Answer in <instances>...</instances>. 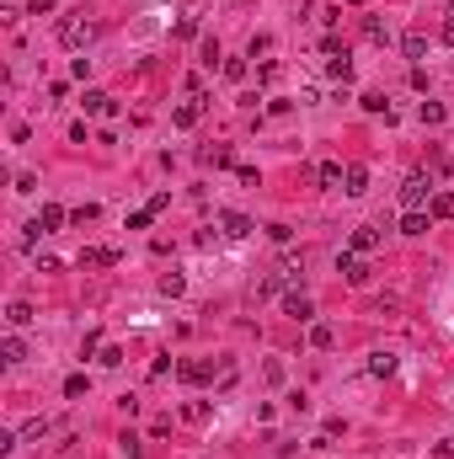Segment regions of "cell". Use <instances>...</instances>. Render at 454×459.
<instances>
[{
	"mask_svg": "<svg viewBox=\"0 0 454 459\" xmlns=\"http://www.w3.org/2000/svg\"><path fill=\"white\" fill-rule=\"evenodd\" d=\"M428 225H433V214H422V208H407V214H401V235H428Z\"/></svg>",
	"mask_w": 454,
	"mask_h": 459,
	"instance_id": "8fae6325",
	"label": "cell"
},
{
	"mask_svg": "<svg viewBox=\"0 0 454 459\" xmlns=\"http://www.w3.org/2000/svg\"><path fill=\"white\" fill-rule=\"evenodd\" d=\"M326 75H332V81H353V59H347V54H326Z\"/></svg>",
	"mask_w": 454,
	"mask_h": 459,
	"instance_id": "5bb4252c",
	"label": "cell"
},
{
	"mask_svg": "<svg viewBox=\"0 0 454 459\" xmlns=\"http://www.w3.org/2000/svg\"><path fill=\"white\" fill-rule=\"evenodd\" d=\"M428 214H433V219H454V193H449V187H443V193H433Z\"/></svg>",
	"mask_w": 454,
	"mask_h": 459,
	"instance_id": "ac0fdd59",
	"label": "cell"
},
{
	"mask_svg": "<svg viewBox=\"0 0 454 459\" xmlns=\"http://www.w3.org/2000/svg\"><path fill=\"white\" fill-rule=\"evenodd\" d=\"M48 433H54V422H48V417H33V422L22 427V438H27V443H33V438H48Z\"/></svg>",
	"mask_w": 454,
	"mask_h": 459,
	"instance_id": "603a6c76",
	"label": "cell"
},
{
	"mask_svg": "<svg viewBox=\"0 0 454 459\" xmlns=\"http://www.w3.org/2000/svg\"><path fill=\"white\" fill-rule=\"evenodd\" d=\"M171 369V352H156V363H150V379H161Z\"/></svg>",
	"mask_w": 454,
	"mask_h": 459,
	"instance_id": "74e56055",
	"label": "cell"
},
{
	"mask_svg": "<svg viewBox=\"0 0 454 459\" xmlns=\"http://www.w3.org/2000/svg\"><path fill=\"white\" fill-rule=\"evenodd\" d=\"M182 417H187V422H209V406H204V400H192V406L182 411Z\"/></svg>",
	"mask_w": 454,
	"mask_h": 459,
	"instance_id": "d590c367",
	"label": "cell"
},
{
	"mask_svg": "<svg viewBox=\"0 0 454 459\" xmlns=\"http://www.w3.org/2000/svg\"><path fill=\"white\" fill-rule=\"evenodd\" d=\"M337 273H342L347 283H369V273H374V267L363 262L359 251H342V256H337Z\"/></svg>",
	"mask_w": 454,
	"mask_h": 459,
	"instance_id": "3957f363",
	"label": "cell"
},
{
	"mask_svg": "<svg viewBox=\"0 0 454 459\" xmlns=\"http://www.w3.org/2000/svg\"><path fill=\"white\" fill-rule=\"evenodd\" d=\"M417 118L428 123V129H438V123H443V102H422V107H417Z\"/></svg>",
	"mask_w": 454,
	"mask_h": 459,
	"instance_id": "7402d4cb",
	"label": "cell"
},
{
	"mask_svg": "<svg viewBox=\"0 0 454 459\" xmlns=\"http://www.w3.org/2000/svg\"><path fill=\"white\" fill-rule=\"evenodd\" d=\"M86 112H96V118H112V112H118V102H112L107 91H86Z\"/></svg>",
	"mask_w": 454,
	"mask_h": 459,
	"instance_id": "4fadbf2b",
	"label": "cell"
},
{
	"mask_svg": "<svg viewBox=\"0 0 454 459\" xmlns=\"http://www.w3.org/2000/svg\"><path fill=\"white\" fill-rule=\"evenodd\" d=\"M401 54H407V59H422V54H428V32H417V27H412V32L401 37Z\"/></svg>",
	"mask_w": 454,
	"mask_h": 459,
	"instance_id": "e0dca14e",
	"label": "cell"
},
{
	"mask_svg": "<svg viewBox=\"0 0 454 459\" xmlns=\"http://www.w3.org/2000/svg\"><path fill=\"white\" fill-rule=\"evenodd\" d=\"M369 374H374V379H390V374H395V352H385V347L369 352Z\"/></svg>",
	"mask_w": 454,
	"mask_h": 459,
	"instance_id": "2e32d148",
	"label": "cell"
},
{
	"mask_svg": "<svg viewBox=\"0 0 454 459\" xmlns=\"http://www.w3.org/2000/svg\"><path fill=\"white\" fill-rule=\"evenodd\" d=\"M284 315H289V321H299V326H305V321H315V304L305 299V294H284Z\"/></svg>",
	"mask_w": 454,
	"mask_h": 459,
	"instance_id": "52a82bcc",
	"label": "cell"
},
{
	"mask_svg": "<svg viewBox=\"0 0 454 459\" xmlns=\"http://www.w3.org/2000/svg\"><path fill=\"white\" fill-rule=\"evenodd\" d=\"M380 241H385V235H380L374 225H359V230H353V241H347V251L369 256V251H380Z\"/></svg>",
	"mask_w": 454,
	"mask_h": 459,
	"instance_id": "277c9868",
	"label": "cell"
},
{
	"mask_svg": "<svg viewBox=\"0 0 454 459\" xmlns=\"http://www.w3.org/2000/svg\"><path fill=\"white\" fill-rule=\"evenodd\" d=\"M118 256H123V251H112V246H86L75 262H81V273H86V267H112Z\"/></svg>",
	"mask_w": 454,
	"mask_h": 459,
	"instance_id": "8992f818",
	"label": "cell"
},
{
	"mask_svg": "<svg viewBox=\"0 0 454 459\" xmlns=\"http://www.w3.org/2000/svg\"><path fill=\"white\" fill-rule=\"evenodd\" d=\"M262 54H273V37H267V32H257V37L246 43V59H262Z\"/></svg>",
	"mask_w": 454,
	"mask_h": 459,
	"instance_id": "d4e9b609",
	"label": "cell"
},
{
	"mask_svg": "<svg viewBox=\"0 0 454 459\" xmlns=\"http://www.w3.org/2000/svg\"><path fill=\"white\" fill-rule=\"evenodd\" d=\"M204 91H198V97H187V102H182V107L177 112H171V123H177V129H192V123H198V118H204Z\"/></svg>",
	"mask_w": 454,
	"mask_h": 459,
	"instance_id": "5b68a950",
	"label": "cell"
},
{
	"mask_svg": "<svg viewBox=\"0 0 454 459\" xmlns=\"http://www.w3.org/2000/svg\"><path fill=\"white\" fill-rule=\"evenodd\" d=\"M27 11H33V16H54V0H33Z\"/></svg>",
	"mask_w": 454,
	"mask_h": 459,
	"instance_id": "f35d334b",
	"label": "cell"
},
{
	"mask_svg": "<svg viewBox=\"0 0 454 459\" xmlns=\"http://www.w3.org/2000/svg\"><path fill=\"white\" fill-rule=\"evenodd\" d=\"M0 358H6V363H22V358H27L22 337H6V342H0Z\"/></svg>",
	"mask_w": 454,
	"mask_h": 459,
	"instance_id": "44dd1931",
	"label": "cell"
},
{
	"mask_svg": "<svg viewBox=\"0 0 454 459\" xmlns=\"http://www.w3.org/2000/svg\"><path fill=\"white\" fill-rule=\"evenodd\" d=\"M342 177H347L342 160H321V166H315V181H321V187H337V193H342Z\"/></svg>",
	"mask_w": 454,
	"mask_h": 459,
	"instance_id": "ba28073f",
	"label": "cell"
},
{
	"mask_svg": "<svg viewBox=\"0 0 454 459\" xmlns=\"http://www.w3.org/2000/svg\"><path fill=\"white\" fill-rule=\"evenodd\" d=\"M219 230H225L230 241H246V235H251V230H257V225H251L246 214H219Z\"/></svg>",
	"mask_w": 454,
	"mask_h": 459,
	"instance_id": "9c48e42d",
	"label": "cell"
},
{
	"mask_svg": "<svg viewBox=\"0 0 454 459\" xmlns=\"http://www.w3.org/2000/svg\"><path fill=\"white\" fill-rule=\"evenodd\" d=\"M37 225H43L48 235H54V230H64V225H70V214H64L59 203H43V214H37Z\"/></svg>",
	"mask_w": 454,
	"mask_h": 459,
	"instance_id": "9a60e30c",
	"label": "cell"
},
{
	"mask_svg": "<svg viewBox=\"0 0 454 459\" xmlns=\"http://www.w3.org/2000/svg\"><path fill=\"white\" fill-rule=\"evenodd\" d=\"M332 342H337V331H332V326H310V347H321V352H326Z\"/></svg>",
	"mask_w": 454,
	"mask_h": 459,
	"instance_id": "4dcf8cb0",
	"label": "cell"
},
{
	"mask_svg": "<svg viewBox=\"0 0 454 459\" xmlns=\"http://www.w3.org/2000/svg\"><path fill=\"white\" fill-rule=\"evenodd\" d=\"M289 235H294V230H289V225H267V241H278V246H289Z\"/></svg>",
	"mask_w": 454,
	"mask_h": 459,
	"instance_id": "8d00e7d4",
	"label": "cell"
},
{
	"mask_svg": "<svg viewBox=\"0 0 454 459\" xmlns=\"http://www.w3.org/2000/svg\"><path fill=\"white\" fill-rule=\"evenodd\" d=\"M428 198H433V181H428V171H412V177L401 181V203H407V208H422Z\"/></svg>",
	"mask_w": 454,
	"mask_h": 459,
	"instance_id": "7a4b0ae2",
	"label": "cell"
},
{
	"mask_svg": "<svg viewBox=\"0 0 454 459\" xmlns=\"http://www.w3.org/2000/svg\"><path fill=\"white\" fill-rule=\"evenodd\" d=\"M278 289H284V273H267V278H257V289H251V294H257V299H273Z\"/></svg>",
	"mask_w": 454,
	"mask_h": 459,
	"instance_id": "d6986e66",
	"label": "cell"
},
{
	"mask_svg": "<svg viewBox=\"0 0 454 459\" xmlns=\"http://www.w3.org/2000/svg\"><path fill=\"white\" fill-rule=\"evenodd\" d=\"M96 363H102V369H118V363H123V347H112V342H107V347L96 352Z\"/></svg>",
	"mask_w": 454,
	"mask_h": 459,
	"instance_id": "1f68e13d",
	"label": "cell"
},
{
	"mask_svg": "<svg viewBox=\"0 0 454 459\" xmlns=\"http://www.w3.org/2000/svg\"><path fill=\"white\" fill-rule=\"evenodd\" d=\"M204 166H230V145H214V150H204Z\"/></svg>",
	"mask_w": 454,
	"mask_h": 459,
	"instance_id": "f546056e",
	"label": "cell"
},
{
	"mask_svg": "<svg viewBox=\"0 0 454 459\" xmlns=\"http://www.w3.org/2000/svg\"><path fill=\"white\" fill-rule=\"evenodd\" d=\"M449 16H454V0H449Z\"/></svg>",
	"mask_w": 454,
	"mask_h": 459,
	"instance_id": "7bdbcfd3",
	"label": "cell"
},
{
	"mask_svg": "<svg viewBox=\"0 0 454 459\" xmlns=\"http://www.w3.org/2000/svg\"><path fill=\"white\" fill-rule=\"evenodd\" d=\"M219 75L225 81H246V59H219Z\"/></svg>",
	"mask_w": 454,
	"mask_h": 459,
	"instance_id": "4316f807",
	"label": "cell"
},
{
	"mask_svg": "<svg viewBox=\"0 0 454 459\" xmlns=\"http://www.w3.org/2000/svg\"><path fill=\"white\" fill-rule=\"evenodd\" d=\"M182 289H187V278H182V273H166V278H161V294H166V299H177Z\"/></svg>",
	"mask_w": 454,
	"mask_h": 459,
	"instance_id": "83f0119b",
	"label": "cell"
},
{
	"mask_svg": "<svg viewBox=\"0 0 454 459\" xmlns=\"http://www.w3.org/2000/svg\"><path fill=\"white\" fill-rule=\"evenodd\" d=\"M37 235H48V230H43V225H37V219H33V225L22 230V246H27V251H33V246H37Z\"/></svg>",
	"mask_w": 454,
	"mask_h": 459,
	"instance_id": "e575fe53",
	"label": "cell"
},
{
	"mask_svg": "<svg viewBox=\"0 0 454 459\" xmlns=\"http://www.w3.org/2000/svg\"><path fill=\"white\" fill-rule=\"evenodd\" d=\"M347 6H369V0H347Z\"/></svg>",
	"mask_w": 454,
	"mask_h": 459,
	"instance_id": "b9f144b4",
	"label": "cell"
},
{
	"mask_svg": "<svg viewBox=\"0 0 454 459\" xmlns=\"http://www.w3.org/2000/svg\"><path fill=\"white\" fill-rule=\"evenodd\" d=\"M70 219H75V225H81V230H86V225H96V219H102V208H96V203H81V208H75V214H70Z\"/></svg>",
	"mask_w": 454,
	"mask_h": 459,
	"instance_id": "f1b7e54d",
	"label": "cell"
},
{
	"mask_svg": "<svg viewBox=\"0 0 454 459\" xmlns=\"http://www.w3.org/2000/svg\"><path fill=\"white\" fill-rule=\"evenodd\" d=\"M86 390H91V385H86V374H70V379H64V395H70V400H81Z\"/></svg>",
	"mask_w": 454,
	"mask_h": 459,
	"instance_id": "d6a6232c",
	"label": "cell"
},
{
	"mask_svg": "<svg viewBox=\"0 0 454 459\" xmlns=\"http://www.w3.org/2000/svg\"><path fill=\"white\" fill-rule=\"evenodd\" d=\"M118 454H123V459H144V443H139L134 433H123V438H118Z\"/></svg>",
	"mask_w": 454,
	"mask_h": 459,
	"instance_id": "cb8c5ba5",
	"label": "cell"
},
{
	"mask_svg": "<svg viewBox=\"0 0 454 459\" xmlns=\"http://www.w3.org/2000/svg\"><path fill=\"white\" fill-rule=\"evenodd\" d=\"M359 107H363V112H374V118H385V123H395V112H390V102H385V97H380V91H363V97H359Z\"/></svg>",
	"mask_w": 454,
	"mask_h": 459,
	"instance_id": "7c38bea8",
	"label": "cell"
},
{
	"mask_svg": "<svg viewBox=\"0 0 454 459\" xmlns=\"http://www.w3.org/2000/svg\"><path fill=\"white\" fill-rule=\"evenodd\" d=\"M214 59H225V54H219V37H204V64L209 70H214Z\"/></svg>",
	"mask_w": 454,
	"mask_h": 459,
	"instance_id": "836d02e7",
	"label": "cell"
},
{
	"mask_svg": "<svg viewBox=\"0 0 454 459\" xmlns=\"http://www.w3.org/2000/svg\"><path fill=\"white\" fill-rule=\"evenodd\" d=\"M91 37H96V22H86V16H64L59 22V43L64 49H86Z\"/></svg>",
	"mask_w": 454,
	"mask_h": 459,
	"instance_id": "6da1fadb",
	"label": "cell"
},
{
	"mask_svg": "<svg viewBox=\"0 0 454 459\" xmlns=\"http://www.w3.org/2000/svg\"><path fill=\"white\" fill-rule=\"evenodd\" d=\"M6 321H11V326H27V321H33V304H27V299H11V304H6Z\"/></svg>",
	"mask_w": 454,
	"mask_h": 459,
	"instance_id": "ffe728a7",
	"label": "cell"
},
{
	"mask_svg": "<svg viewBox=\"0 0 454 459\" xmlns=\"http://www.w3.org/2000/svg\"><path fill=\"white\" fill-rule=\"evenodd\" d=\"M363 37H369V43H385L390 32H385V22H380V16H363Z\"/></svg>",
	"mask_w": 454,
	"mask_h": 459,
	"instance_id": "484cf974",
	"label": "cell"
},
{
	"mask_svg": "<svg viewBox=\"0 0 454 459\" xmlns=\"http://www.w3.org/2000/svg\"><path fill=\"white\" fill-rule=\"evenodd\" d=\"M342 193H347V198H363V193H369V171H363V166H347Z\"/></svg>",
	"mask_w": 454,
	"mask_h": 459,
	"instance_id": "30bf717a",
	"label": "cell"
},
{
	"mask_svg": "<svg viewBox=\"0 0 454 459\" xmlns=\"http://www.w3.org/2000/svg\"><path fill=\"white\" fill-rule=\"evenodd\" d=\"M438 459H454V438H438Z\"/></svg>",
	"mask_w": 454,
	"mask_h": 459,
	"instance_id": "60d3db41",
	"label": "cell"
},
{
	"mask_svg": "<svg viewBox=\"0 0 454 459\" xmlns=\"http://www.w3.org/2000/svg\"><path fill=\"white\" fill-rule=\"evenodd\" d=\"M438 43H449V49H454V16H449L443 27H438Z\"/></svg>",
	"mask_w": 454,
	"mask_h": 459,
	"instance_id": "ab89813d",
	"label": "cell"
}]
</instances>
